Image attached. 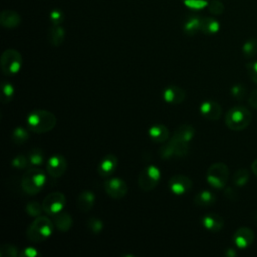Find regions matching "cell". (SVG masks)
<instances>
[{"label": "cell", "instance_id": "6da1fadb", "mask_svg": "<svg viewBox=\"0 0 257 257\" xmlns=\"http://www.w3.org/2000/svg\"><path fill=\"white\" fill-rule=\"evenodd\" d=\"M56 121V116L45 109H34L26 117L27 127L35 134H45L52 131Z\"/></svg>", "mask_w": 257, "mask_h": 257}, {"label": "cell", "instance_id": "7a4b0ae2", "mask_svg": "<svg viewBox=\"0 0 257 257\" xmlns=\"http://www.w3.org/2000/svg\"><path fill=\"white\" fill-rule=\"evenodd\" d=\"M53 222L45 216H38L31 222L26 230V237L28 240L39 243L45 241L51 236L54 229Z\"/></svg>", "mask_w": 257, "mask_h": 257}, {"label": "cell", "instance_id": "3957f363", "mask_svg": "<svg viewBox=\"0 0 257 257\" xmlns=\"http://www.w3.org/2000/svg\"><path fill=\"white\" fill-rule=\"evenodd\" d=\"M252 120V113L243 105L231 107L225 115V123L232 131H242L246 128Z\"/></svg>", "mask_w": 257, "mask_h": 257}, {"label": "cell", "instance_id": "277c9868", "mask_svg": "<svg viewBox=\"0 0 257 257\" xmlns=\"http://www.w3.org/2000/svg\"><path fill=\"white\" fill-rule=\"evenodd\" d=\"M46 183V175L39 168L27 169L21 180V187L28 195H36Z\"/></svg>", "mask_w": 257, "mask_h": 257}, {"label": "cell", "instance_id": "5b68a950", "mask_svg": "<svg viewBox=\"0 0 257 257\" xmlns=\"http://www.w3.org/2000/svg\"><path fill=\"white\" fill-rule=\"evenodd\" d=\"M23 63V58L20 54V52L13 48L6 49L0 58V65L1 70L4 75L12 76L17 74Z\"/></svg>", "mask_w": 257, "mask_h": 257}, {"label": "cell", "instance_id": "8992f818", "mask_svg": "<svg viewBox=\"0 0 257 257\" xmlns=\"http://www.w3.org/2000/svg\"><path fill=\"white\" fill-rule=\"evenodd\" d=\"M207 182L216 189H222L226 186L229 179L228 166L222 162L211 165L206 175Z\"/></svg>", "mask_w": 257, "mask_h": 257}, {"label": "cell", "instance_id": "52a82bcc", "mask_svg": "<svg viewBox=\"0 0 257 257\" xmlns=\"http://www.w3.org/2000/svg\"><path fill=\"white\" fill-rule=\"evenodd\" d=\"M161 176L160 169L157 166L150 165L141 171L138 178L139 187L145 192H150L158 186Z\"/></svg>", "mask_w": 257, "mask_h": 257}, {"label": "cell", "instance_id": "ba28073f", "mask_svg": "<svg viewBox=\"0 0 257 257\" xmlns=\"http://www.w3.org/2000/svg\"><path fill=\"white\" fill-rule=\"evenodd\" d=\"M65 203V196L61 192H52L43 199L42 208L46 214L54 216L62 211Z\"/></svg>", "mask_w": 257, "mask_h": 257}, {"label": "cell", "instance_id": "9c48e42d", "mask_svg": "<svg viewBox=\"0 0 257 257\" xmlns=\"http://www.w3.org/2000/svg\"><path fill=\"white\" fill-rule=\"evenodd\" d=\"M103 188L106 195L114 200L123 198L128 190L126 183L122 179L116 177L106 179L103 183Z\"/></svg>", "mask_w": 257, "mask_h": 257}, {"label": "cell", "instance_id": "30bf717a", "mask_svg": "<svg viewBox=\"0 0 257 257\" xmlns=\"http://www.w3.org/2000/svg\"><path fill=\"white\" fill-rule=\"evenodd\" d=\"M168 187L174 195L181 196L188 193L192 189L193 182L189 177L185 175H175L170 178Z\"/></svg>", "mask_w": 257, "mask_h": 257}, {"label": "cell", "instance_id": "8fae6325", "mask_svg": "<svg viewBox=\"0 0 257 257\" xmlns=\"http://www.w3.org/2000/svg\"><path fill=\"white\" fill-rule=\"evenodd\" d=\"M67 169V162L61 155H53L46 162V171L52 178H60Z\"/></svg>", "mask_w": 257, "mask_h": 257}, {"label": "cell", "instance_id": "7c38bea8", "mask_svg": "<svg viewBox=\"0 0 257 257\" xmlns=\"http://www.w3.org/2000/svg\"><path fill=\"white\" fill-rule=\"evenodd\" d=\"M233 241L237 248L246 249L254 241V232L248 227H240L234 232Z\"/></svg>", "mask_w": 257, "mask_h": 257}, {"label": "cell", "instance_id": "4fadbf2b", "mask_svg": "<svg viewBox=\"0 0 257 257\" xmlns=\"http://www.w3.org/2000/svg\"><path fill=\"white\" fill-rule=\"evenodd\" d=\"M201 114L208 120H218L222 114L221 105L214 100H205L200 104Z\"/></svg>", "mask_w": 257, "mask_h": 257}, {"label": "cell", "instance_id": "5bb4252c", "mask_svg": "<svg viewBox=\"0 0 257 257\" xmlns=\"http://www.w3.org/2000/svg\"><path fill=\"white\" fill-rule=\"evenodd\" d=\"M164 100L171 104H180L186 98V91L177 85H169L163 91Z\"/></svg>", "mask_w": 257, "mask_h": 257}, {"label": "cell", "instance_id": "9a60e30c", "mask_svg": "<svg viewBox=\"0 0 257 257\" xmlns=\"http://www.w3.org/2000/svg\"><path fill=\"white\" fill-rule=\"evenodd\" d=\"M117 167V158L113 154H107L97 165V173L101 177H109Z\"/></svg>", "mask_w": 257, "mask_h": 257}, {"label": "cell", "instance_id": "2e32d148", "mask_svg": "<svg viewBox=\"0 0 257 257\" xmlns=\"http://www.w3.org/2000/svg\"><path fill=\"white\" fill-rule=\"evenodd\" d=\"M148 135L150 137V139L157 144H164L165 142H167L169 140L170 137V132L168 130V127L165 124L162 123H157L152 125L149 131H148Z\"/></svg>", "mask_w": 257, "mask_h": 257}, {"label": "cell", "instance_id": "e0dca14e", "mask_svg": "<svg viewBox=\"0 0 257 257\" xmlns=\"http://www.w3.org/2000/svg\"><path fill=\"white\" fill-rule=\"evenodd\" d=\"M202 225L211 232H218L224 227V219L216 213H209L203 216Z\"/></svg>", "mask_w": 257, "mask_h": 257}, {"label": "cell", "instance_id": "ac0fdd59", "mask_svg": "<svg viewBox=\"0 0 257 257\" xmlns=\"http://www.w3.org/2000/svg\"><path fill=\"white\" fill-rule=\"evenodd\" d=\"M21 23L20 15L13 10H3L0 14V24L6 29H14Z\"/></svg>", "mask_w": 257, "mask_h": 257}, {"label": "cell", "instance_id": "d6986e66", "mask_svg": "<svg viewBox=\"0 0 257 257\" xmlns=\"http://www.w3.org/2000/svg\"><path fill=\"white\" fill-rule=\"evenodd\" d=\"M94 201H95V195L93 194V192L89 190H85L78 195L77 207L81 212L87 213L92 209L94 205Z\"/></svg>", "mask_w": 257, "mask_h": 257}, {"label": "cell", "instance_id": "ffe728a7", "mask_svg": "<svg viewBox=\"0 0 257 257\" xmlns=\"http://www.w3.org/2000/svg\"><path fill=\"white\" fill-rule=\"evenodd\" d=\"M48 42L52 46H60L65 39V30L61 25H51L47 34Z\"/></svg>", "mask_w": 257, "mask_h": 257}, {"label": "cell", "instance_id": "44dd1931", "mask_svg": "<svg viewBox=\"0 0 257 257\" xmlns=\"http://www.w3.org/2000/svg\"><path fill=\"white\" fill-rule=\"evenodd\" d=\"M194 136H195V127L188 123L181 124L180 126H178L173 134L174 139L181 142H185V143H190L193 140Z\"/></svg>", "mask_w": 257, "mask_h": 257}, {"label": "cell", "instance_id": "7402d4cb", "mask_svg": "<svg viewBox=\"0 0 257 257\" xmlns=\"http://www.w3.org/2000/svg\"><path fill=\"white\" fill-rule=\"evenodd\" d=\"M72 223H73V220L67 212L61 211V212L57 213L56 215H54L53 224H54L55 228H57L61 232L68 231L71 228Z\"/></svg>", "mask_w": 257, "mask_h": 257}, {"label": "cell", "instance_id": "603a6c76", "mask_svg": "<svg viewBox=\"0 0 257 257\" xmlns=\"http://www.w3.org/2000/svg\"><path fill=\"white\" fill-rule=\"evenodd\" d=\"M201 20L202 18L197 15L189 16L183 24L184 32L187 35L192 36V35H195L197 32L201 31Z\"/></svg>", "mask_w": 257, "mask_h": 257}, {"label": "cell", "instance_id": "cb8c5ba5", "mask_svg": "<svg viewBox=\"0 0 257 257\" xmlns=\"http://www.w3.org/2000/svg\"><path fill=\"white\" fill-rule=\"evenodd\" d=\"M216 200H217V198L214 193H212L211 191H208V190H203V191H200L195 196L194 203L200 207H208V206L213 205L216 202Z\"/></svg>", "mask_w": 257, "mask_h": 257}, {"label": "cell", "instance_id": "d4e9b609", "mask_svg": "<svg viewBox=\"0 0 257 257\" xmlns=\"http://www.w3.org/2000/svg\"><path fill=\"white\" fill-rule=\"evenodd\" d=\"M220 30V23L213 17H203L201 20V31L207 35L216 34Z\"/></svg>", "mask_w": 257, "mask_h": 257}, {"label": "cell", "instance_id": "484cf974", "mask_svg": "<svg viewBox=\"0 0 257 257\" xmlns=\"http://www.w3.org/2000/svg\"><path fill=\"white\" fill-rule=\"evenodd\" d=\"M15 95V88L9 81H2L1 83V96L0 100L2 103L10 102Z\"/></svg>", "mask_w": 257, "mask_h": 257}, {"label": "cell", "instance_id": "4316f807", "mask_svg": "<svg viewBox=\"0 0 257 257\" xmlns=\"http://www.w3.org/2000/svg\"><path fill=\"white\" fill-rule=\"evenodd\" d=\"M170 142L172 143L173 148H174V157L181 158V157L188 155L189 150H190L189 143L178 141V140L174 139L173 137L170 139Z\"/></svg>", "mask_w": 257, "mask_h": 257}, {"label": "cell", "instance_id": "83f0119b", "mask_svg": "<svg viewBox=\"0 0 257 257\" xmlns=\"http://www.w3.org/2000/svg\"><path fill=\"white\" fill-rule=\"evenodd\" d=\"M249 177L250 175L248 170L245 168H240L234 173L232 181L236 187H243L248 183Z\"/></svg>", "mask_w": 257, "mask_h": 257}, {"label": "cell", "instance_id": "f1b7e54d", "mask_svg": "<svg viewBox=\"0 0 257 257\" xmlns=\"http://www.w3.org/2000/svg\"><path fill=\"white\" fill-rule=\"evenodd\" d=\"M242 53L246 58L254 57L257 54V38L247 39L242 46Z\"/></svg>", "mask_w": 257, "mask_h": 257}, {"label": "cell", "instance_id": "f546056e", "mask_svg": "<svg viewBox=\"0 0 257 257\" xmlns=\"http://www.w3.org/2000/svg\"><path fill=\"white\" fill-rule=\"evenodd\" d=\"M29 139L28 131L23 126H16L12 132V141L16 145H22Z\"/></svg>", "mask_w": 257, "mask_h": 257}, {"label": "cell", "instance_id": "4dcf8cb0", "mask_svg": "<svg viewBox=\"0 0 257 257\" xmlns=\"http://www.w3.org/2000/svg\"><path fill=\"white\" fill-rule=\"evenodd\" d=\"M28 160H29V165L31 166H40L43 164L44 161V155L42 150H40L39 148H33L32 150L29 151L28 155Z\"/></svg>", "mask_w": 257, "mask_h": 257}, {"label": "cell", "instance_id": "1f68e13d", "mask_svg": "<svg viewBox=\"0 0 257 257\" xmlns=\"http://www.w3.org/2000/svg\"><path fill=\"white\" fill-rule=\"evenodd\" d=\"M230 93L234 99L243 100L247 96V88L244 84L237 83L231 87Z\"/></svg>", "mask_w": 257, "mask_h": 257}, {"label": "cell", "instance_id": "d6a6232c", "mask_svg": "<svg viewBox=\"0 0 257 257\" xmlns=\"http://www.w3.org/2000/svg\"><path fill=\"white\" fill-rule=\"evenodd\" d=\"M25 211L29 216L32 217H38L40 216L41 212L43 211L42 208V203H38L37 201H31L29 203H27L26 207H25Z\"/></svg>", "mask_w": 257, "mask_h": 257}, {"label": "cell", "instance_id": "836d02e7", "mask_svg": "<svg viewBox=\"0 0 257 257\" xmlns=\"http://www.w3.org/2000/svg\"><path fill=\"white\" fill-rule=\"evenodd\" d=\"M17 256H19V252L16 246L6 243L0 247V257H17Z\"/></svg>", "mask_w": 257, "mask_h": 257}, {"label": "cell", "instance_id": "e575fe53", "mask_svg": "<svg viewBox=\"0 0 257 257\" xmlns=\"http://www.w3.org/2000/svg\"><path fill=\"white\" fill-rule=\"evenodd\" d=\"M87 228L93 233V234H99L101 230L103 229V223L100 219L96 217H90L87 220Z\"/></svg>", "mask_w": 257, "mask_h": 257}, {"label": "cell", "instance_id": "d590c367", "mask_svg": "<svg viewBox=\"0 0 257 257\" xmlns=\"http://www.w3.org/2000/svg\"><path fill=\"white\" fill-rule=\"evenodd\" d=\"M11 165L13 168H16L18 170L25 169L29 166L28 157L24 156V155H18L13 158V160L11 161Z\"/></svg>", "mask_w": 257, "mask_h": 257}, {"label": "cell", "instance_id": "8d00e7d4", "mask_svg": "<svg viewBox=\"0 0 257 257\" xmlns=\"http://www.w3.org/2000/svg\"><path fill=\"white\" fill-rule=\"evenodd\" d=\"M182 2L190 9L200 10L207 7L210 0H182Z\"/></svg>", "mask_w": 257, "mask_h": 257}, {"label": "cell", "instance_id": "74e56055", "mask_svg": "<svg viewBox=\"0 0 257 257\" xmlns=\"http://www.w3.org/2000/svg\"><path fill=\"white\" fill-rule=\"evenodd\" d=\"M49 20L51 25H61V23L64 21V14L60 9L55 8L49 13Z\"/></svg>", "mask_w": 257, "mask_h": 257}, {"label": "cell", "instance_id": "f35d334b", "mask_svg": "<svg viewBox=\"0 0 257 257\" xmlns=\"http://www.w3.org/2000/svg\"><path fill=\"white\" fill-rule=\"evenodd\" d=\"M208 10L210 11V13L214 14V15H220L224 12V5L221 1L219 0H212L209 2V4L207 5Z\"/></svg>", "mask_w": 257, "mask_h": 257}, {"label": "cell", "instance_id": "ab89813d", "mask_svg": "<svg viewBox=\"0 0 257 257\" xmlns=\"http://www.w3.org/2000/svg\"><path fill=\"white\" fill-rule=\"evenodd\" d=\"M246 69H247V73L249 78L257 84V60L256 61H252L246 64Z\"/></svg>", "mask_w": 257, "mask_h": 257}, {"label": "cell", "instance_id": "60d3db41", "mask_svg": "<svg viewBox=\"0 0 257 257\" xmlns=\"http://www.w3.org/2000/svg\"><path fill=\"white\" fill-rule=\"evenodd\" d=\"M38 251L33 247H26L21 250L19 253L20 257H36L38 255Z\"/></svg>", "mask_w": 257, "mask_h": 257}, {"label": "cell", "instance_id": "b9f144b4", "mask_svg": "<svg viewBox=\"0 0 257 257\" xmlns=\"http://www.w3.org/2000/svg\"><path fill=\"white\" fill-rule=\"evenodd\" d=\"M224 196L231 200V201H236L238 199V194H237V191L235 189H233L232 187H227L224 191Z\"/></svg>", "mask_w": 257, "mask_h": 257}, {"label": "cell", "instance_id": "7bdbcfd3", "mask_svg": "<svg viewBox=\"0 0 257 257\" xmlns=\"http://www.w3.org/2000/svg\"><path fill=\"white\" fill-rule=\"evenodd\" d=\"M248 103L250 106L257 109V89L253 90L248 96Z\"/></svg>", "mask_w": 257, "mask_h": 257}, {"label": "cell", "instance_id": "ee69618b", "mask_svg": "<svg viewBox=\"0 0 257 257\" xmlns=\"http://www.w3.org/2000/svg\"><path fill=\"white\" fill-rule=\"evenodd\" d=\"M236 254H237V252H236L235 249H233V248H228V249L225 251V255L228 256V257H234V256H236Z\"/></svg>", "mask_w": 257, "mask_h": 257}, {"label": "cell", "instance_id": "f6af8a7d", "mask_svg": "<svg viewBox=\"0 0 257 257\" xmlns=\"http://www.w3.org/2000/svg\"><path fill=\"white\" fill-rule=\"evenodd\" d=\"M251 169H252L253 174L257 177V159H255V160L253 161V163L251 164Z\"/></svg>", "mask_w": 257, "mask_h": 257}, {"label": "cell", "instance_id": "bcb514c9", "mask_svg": "<svg viewBox=\"0 0 257 257\" xmlns=\"http://www.w3.org/2000/svg\"><path fill=\"white\" fill-rule=\"evenodd\" d=\"M255 217H254V220H255V222L257 223V212H255V215H254Z\"/></svg>", "mask_w": 257, "mask_h": 257}]
</instances>
